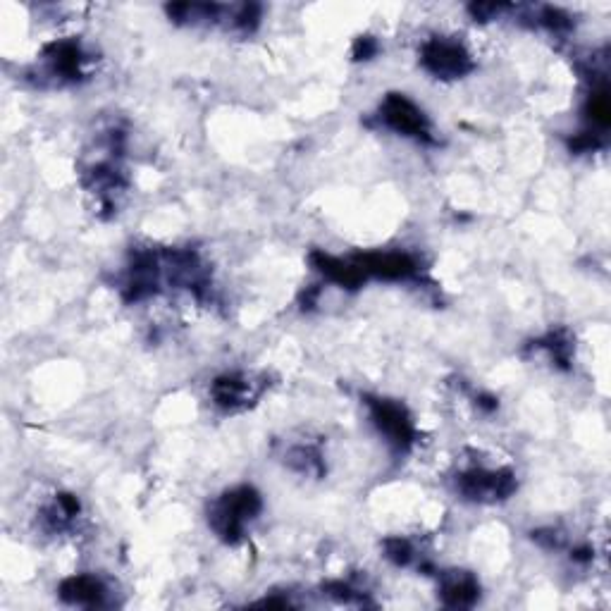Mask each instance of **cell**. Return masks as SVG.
Wrapping results in <instances>:
<instances>
[{"instance_id": "cell-1", "label": "cell", "mask_w": 611, "mask_h": 611, "mask_svg": "<svg viewBox=\"0 0 611 611\" xmlns=\"http://www.w3.org/2000/svg\"><path fill=\"white\" fill-rule=\"evenodd\" d=\"M258 509H261V502H258L256 492L249 490V487L234 490L227 497H222L218 509L213 511V526L222 538L234 540L237 535H242L244 523L253 518V514H258Z\"/></svg>"}, {"instance_id": "cell-2", "label": "cell", "mask_w": 611, "mask_h": 611, "mask_svg": "<svg viewBox=\"0 0 611 611\" xmlns=\"http://www.w3.org/2000/svg\"><path fill=\"white\" fill-rule=\"evenodd\" d=\"M423 63L437 77H461V74L471 70V60L461 46L449 41H432L425 46Z\"/></svg>"}, {"instance_id": "cell-3", "label": "cell", "mask_w": 611, "mask_h": 611, "mask_svg": "<svg viewBox=\"0 0 611 611\" xmlns=\"http://www.w3.org/2000/svg\"><path fill=\"white\" fill-rule=\"evenodd\" d=\"M382 117L392 129H397L401 134H409V137H423L428 134V122L421 110H418L409 98L404 96H390L382 106Z\"/></svg>"}, {"instance_id": "cell-4", "label": "cell", "mask_w": 611, "mask_h": 611, "mask_svg": "<svg viewBox=\"0 0 611 611\" xmlns=\"http://www.w3.org/2000/svg\"><path fill=\"white\" fill-rule=\"evenodd\" d=\"M370 409H373L378 428L390 437V442L397 444V447H409L413 440V428L401 406L392 404V401H370Z\"/></svg>"}, {"instance_id": "cell-5", "label": "cell", "mask_w": 611, "mask_h": 611, "mask_svg": "<svg viewBox=\"0 0 611 611\" xmlns=\"http://www.w3.org/2000/svg\"><path fill=\"white\" fill-rule=\"evenodd\" d=\"M461 487L473 499H499L514 490V478L509 473H485L473 471L461 478Z\"/></svg>"}, {"instance_id": "cell-6", "label": "cell", "mask_w": 611, "mask_h": 611, "mask_svg": "<svg viewBox=\"0 0 611 611\" xmlns=\"http://www.w3.org/2000/svg\"><path fill=\"white\" fill-rule=\"evenodd\" d=\"M63 597L77 604H98L103 597V588L96 578L79 576V578L67 580V583L63 585Z\"/></svg>"}, {"instance_id": "cell-7", "label": "cell", "mask_w": 611, "mask_h": 611, "mask_svg": "<svg viewBox=\"0 0 611 611\" xmlns=\"http://www.w3.org/2000/svg\"><path fill=\"white\" fill-rule=\"evenodd\" d=\"M442 595L444 600L454 604V607H464V604H471L475 600V595H478V585L468 578H456L444 585Z\"/></svg>"}, {"instance_id": "cell-8", "label": "cell", "mask_w": 611, "mask_h": 611, "mask_svg": "<svg viewBox=\"0 0 611 611\" xmlns=\"http://www.w3.org/2000/svg\"><path fill=\"white\" fill-rule=\"evenodd\" d=\"M387 552H390V557L394 561H399V564H406L411 557V547L406 545L404 540H392L390 545H387Z\"/></svg>"}]
</instances>
